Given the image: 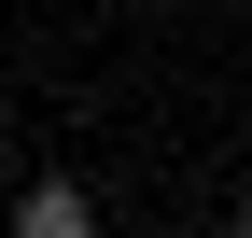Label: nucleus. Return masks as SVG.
<instances>
[{"label": "nucleus", "mask_w": 252, "mask_h": 238, "mask_svg": "<svg viewBox=\"0 0 252 238\" xmlns=\"http://www.w3.org/2000/svg\"><path fill=\"white\" fill-rule=\"evenodd\" d=\"M14 238H98V196L84 182H28L14 196Z\"/></svg>", "instance_id": "1"}, {"label": "nucleus", "mask_w": 252, "mask_h": 238, "mask_svg": "<svg viewBox=\"0 0 252 238\" xmlns=\"http://www.w3.org/2000/svg\"><path fill=\"white\" fill-rule=\"evenodd\" d=\"M238 238H252V224H238Z\"/></svg>", "instance_id": "2"}]
</instances>
